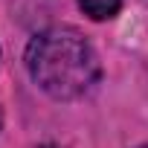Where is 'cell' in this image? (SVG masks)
Here are the masks:
<instances>
[{"mask_svg":"<svg viewBox=\"0 0 148 148\" xmlns=\"http://www.w3.org/2000/svg\"><path fill=\"white\" fill-rule=\"evenodd\" d=\"M142 148H148V145H142Z\"/></svg>","mask_w":148,"mask_h":148,"instance_id":"obj_5","label":"cell"},{"mask_svg":"<svg viewBox=\"0 0 148 148\" xmlns=\"http://www.w3.org/2000/svg\"><path fill=\"white\" fill-rule=\"evenodd\" d=\"M32 82L52 99H79L99 79V55L73 26H52L26 47Z\"/></svg>","mask_w":148,"mask_h":148,"instance_id":"obj_1","label":"cell"},{"mask_svg":"<svg viewBox=\"0 0 148 148\" xmlns=\"http://www.w3.org/2000/svg\"><path fill=\"white\" fill-rule=\"evenodd\" d=\"M44 148H52V145H44Z\"/></svg>","mask_w":148,"mask_h":148,"instance_id":"obj_4","label":"cell"},{"mask_svg":"<svg viewBox=\"0 0 148 148\" xmlns=\"http://www.w3.org/2000/svg\"><path fill=\"white\" fill-rule=\"evenodd\" d=\"M0 122H3V113H0Z\"/></svg>","mask_w":148,"mask_h":148,"instance_id":"obj_3","label":"cell"},{"mask_svg":"<svg viewBox=\"0 0 148 148\" xmlns=\"http://www.w3.org/2000/svg\"><path fill=\"white\" fill-rule=\"evenodd\" d=\"M79 6H82V12H84L87 18H93V21H110V18L119 12L122 0H79Z\"/></svg>","mask_w":148,"mask_h":148,"instance_id":"obj_2","label":"cell"}]
</instances>
